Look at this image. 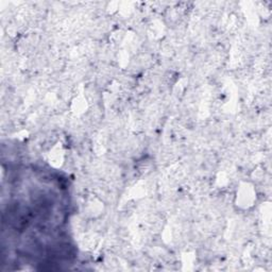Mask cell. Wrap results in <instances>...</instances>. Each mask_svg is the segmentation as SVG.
Here are the masks:
<instances>
[{
	"instance_id": "obj_2",
	"label": "cell",
	"mask_w": 272,
	"mask_h": 272,
	"mask_svg": "<svg viewBox=\"0 0 272 272\" xmlns=\"http://www.w3.org/2000/svg\"><path fill=\"white\" fill-rule=\"evenodd\" d=\"M99 244V239L95 235H83V238L81 239V246L86 250H94Z\"/></svg>"
},
{
	"instance_id": "obj_1",
	"label": "cell",
	"mask_w": 272,
	"mask_h": 272,
	"mask_svg": "<svg viewBox=\"0 0 272 272\" xmlns=\"http://www.w3.org/2000/svg\"><path fill=\"white\" fill-rule=\"evenodd\" d=\"M256 199V193L255 189L248 184V183H244L241 184L239 189L237 190V195L235 196L234 200L236 203L239 202V207L244 210H248L253 207V203Z\"/></svg>"
}]
</instances>
